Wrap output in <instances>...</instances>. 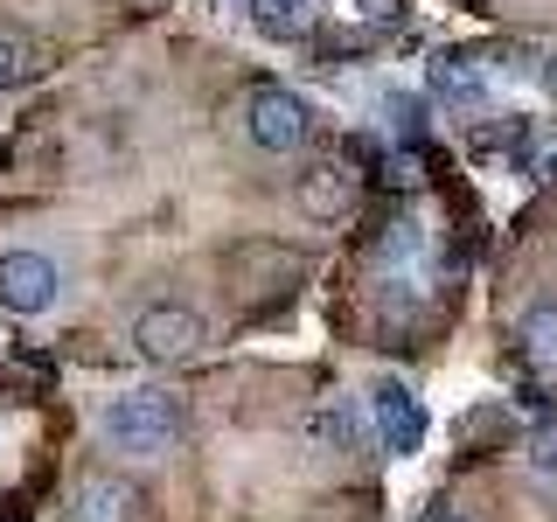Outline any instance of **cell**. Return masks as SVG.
Wrapping results in <instances>:
<instances>
[{
  "instance_id": "1",
  "label": "cell",
  "mask_w": 557,
  "mask_h": 522,
  "mask_svg": "<svg viewBox=\"0 0 557 522\" xmlns=\"http://www.w3.org/2000/svg\"><path fill=\"white\" fill-rule=\"evenodd\" d=\"M98 432L126 452V460H161V452L182 439V405H174L168 390H126V397L104 405Z\"/></svg>"
},
{
  "instance_id": "2",
  "label": "cell",
  "mask_w": 557,
  "mask_h": 522,
  "mask_svg": "<svg viewBox=\"0 0 557 522\" xmlns=\"http://www.w3.org/2000/svg\"><path fill=\"white\" fill-rule=\"evenodd\" d=\"M244 133H251V147H265V153H293L313 133V112H307V98L286 91V84H258V91L244 98Z\"/></svg>"
},
{
  "instance_id": "3",
  "label": "cell",
  "mask_w": 557,
  "mask_h": 522,
  "mask_svg": "<svg viewBox=\"0 0 557 522\" xmlns=\"http://www.w3.org/2000/svg\"><path fill=\"white\" fill-rule=\"evenodd\" d=\"M196 348H202V313L182 307V300L147 307L133 321V356L139 362H182V356H196Z\"/></svg>"
},
{
  "instance_id": "4",
  "label": "cell",
  "mask_w": 557,
  "mask_h": 522,
  "mask_svg": "<svg viewBox=\"0 0 557 522\" xmlns=\"http://www.w3.org/2000/svg\"><path fill=\"white\" fill-rule=\"evenodd\" d=\"M0 307L8 313H49L57 307V265L42 251H8L0 258Z\"/></svg>"
},
{
  "instance_id": "5",
  "label": "cell",
  "mask_w": 557,
  "mask_h": 522,
  "mask_svg": "<svg viewBox=\"0 0 557 522\" xmlns=\"http://www.w3.org/2000/svg\"><path fill=\"white\" fill-rule=\"evenodd\" d=\"M370 411H376L383 452H418V446H425V405H418L397 376H383L376 390H370Z\"/></svg>"
},
{
  "instance_id": "6",
  "label": "cell",
  "mask_w": 557,
  "mask_h": 522,
  "mask_svg": "<svg viewBox=\"0 0 557 522\" xmlns=\"http://www.w3.org/2000/svg\"><path fill=\"white\" fill-rule=\"evenodd\" d=\"M425 84L453 112H487V91H495V84H487V57H474V49H446Z\"/></svg>"
},
{
  "instance_id": "7",
  "label": "cell",
  "mask_w": 557,
  "mask_h": 522,
  "mask_svg": "<svg viewBox=\"0 0 557 522\" xmlns=\"http://www.w3.org/2000/svg\"><path fill=\"white\" fill-rule=\"evenodd\" d=\"M139 515V495L119 474H84L70 487V522H133Z\"/></svg>"
},
{
  "instance_id": "8",
  "label": "cell",
  "mask_w": 557,
  "mask_h": 522,
  "mask_svg": "<svg viewBox=\"0 0 557 522\" xmlns=\"http://www.w3.org/2000/svg\"><path fill=\"white\" fill-rule=\"evenodd\" d=\"M342 209H348V167H342V161H313V167L300 174V216L335 223Z\"/></svg>"
},
{
  "instance_id": "9",
  "label": "cell",
  "mask_w": 557,
  "mask_h": 522,
  "mask_svg": "<svg viewBox=\"0 0 557 522\" xmlns=\"http://www.w3.org/2000/svg\"><path fill=\"white\" fill-rule=\"evenodd\" d=\"M516 348L536 376H557V300H536L530 313L516 321Z\"/></svg>"
},
{
  "instance_id": "10",
  "label": "cell",
  "mask_w": 557,
  "mask_h": 522,
  "mask_svg": "<svg viewBox=\"0 0 557 522\" xmlns=\"http://www.w3.org/2000/svg\"><path fill=\"white\" fill-rule=\"evenodd\" d=\"M251 28L265 42H300L313 35V0H251Z\"/></svg>"
},
{
  "instance_id": "11",
  "label": "cell",
  "mask_w": 557,
  "mask_h": 522,
  "mask_svg": "<svg viewBox=\"0 0 557 522\" xmlns=\"http://www.w3.org/2000/svg\"><path fill=\"white\" fill-rule=\"evenodd\" d=\"M313 439H321L327 452H356L362 425H356V411H348V397H327V405L313 411Z\"/></svg>"
},
{
  "instance_id": "12",
  "label": "cell",
  "mask_w": 557,
  "mask_h": 522,
  "mask_svg": "<svg viewBox=\"0 0 557 522\" xmlns=\"http://www.w3.org/2000/svg\"><path fill=\"white\" fill-rule=\"evenodd\" d=\"M522 460H530V474L557 481V418H544V425H530V439H522Z\"/></svg>"
},
{
  "instance_id": "13",
  "label": "cell",
  "mask_w": 557,
  "mask_h": 522,
  "mask_svg": "<svg viewBox=\"0 0 557 522\" xmlns=\"http://www.w3.org/2000/svg\"><path fill=\"white\" fill-rule=\"evenodd\" d=\"M397 8H405V0H356L362 22H397Z\"/></svg>"
},
{
  "instance_id": "14",
  "label": "cell",
  "mask_w": 557,
  "mask_h": 522,
  "mask_svg": "<svg viewBox=\"0 0 557 522\" xmlns=\"http://www.w3.org/2000/svg\"><path fill=\"white\" fill-rule=\"evenodd\" d=\"M14 77H22V49L0 42V84H14Z\"/></svg>"
},
{
  "instance_id": "15",
  "label": "cell",
  "mask_w": 557,
  "mask_h": 522,
  "mask_svg": "<svg viewBox=\"0 0 557 522\" xmlns=\"http://www.w3.org/2000/svg\"><path fill=\"white\" fill-rule=\"evenodd\" d=\"M536 77H544V91L557 98V57H544V63H536Z\"/></svg>"
},
{
  "instance_id": "16",
  "label": "cell",
  "mask_w": 557,
  "mask_h": 522,
  "mask_svg": "<svg viewBox=\"0 0 557 522\" xmlns=\"http://www.w3.org/2000/svg\"><path fill=\"white\" fill-rule=\"evenodd\" d=\"M425 522H467V515H453V509H440V515H425Z\"/></svg>"
}]
</instances>
